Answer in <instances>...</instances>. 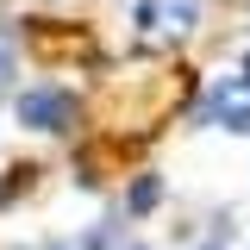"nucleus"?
Instances as JSON below:
<instances>
[{
    "label": "nucleus",
    "instance_id": "f257e3e1",
    "mask_svg": "<svg viewBox=\"0 0 250 250\" xmlns=\"http://www.w3.org/2000/svg\"><path fill=\"white\" fill-rule=\"evenodd\" d=\"M13 113H19V125H31V131H75V94L69 88H25L19 100H13Z\"/></svg>",
    "mask_w": 250,
    "mask_h": 250
},
{
    "label": "nucleus",
    "instance_id": "f03ea898",
    "mask_svg": "<svg viewBox=\"0 0 250 250\" xmlns=\"http://www.w3.org/2000/svg\"><path fill=\"white\" fill-rule=\"evenodd\" d=\"M156 200H163V175H138V182L125 188V213H131V219H144Z\"/></svg>",
    "mask_w": 250,
    "mask_h": 250
},
{
    "label": "nucleus",
    "instance_id": "7ed1b4c3",
    "mask_svg": "<svg viewBox=\"0 0 250 250\" xmlns=\"http://www.w3.org/2000/svg\"><path fill=\"white\" fill-rule=\"evenodd\" d=\"M194 13H200L194 0H175V6H163V19H169L175 31H188V25H194Z\"/></svg>",
    "mask_w": 250,
    "mask_h": 250
},
{
    "label": "nucleus",
    "instance_id": "20e7f679",
    "mask_svg": "<svg viewBox=\"0 0 250 250\" xmlns=\"http://www.w3.org/2000/svg\"><path fill=\"white\" fill-rule=\"evenodd\" d=\"M6 82H13V50L0 44V88H6Z\"/></svg>",
    "mask_w": 250,
    "mask_h": 250
},
{
    "label": "nucleus",
    "instance_id": "39448f33",
    "mask_svg": "<svg viewBox=\"0 0 250 250\" xmlns=\"http://www.w3.org/2000/svg\"><path fill=\"white\" fill-rule=\"evenodd\" d=\"M207 250H219V238H213V244H207Z\"/></svg>",
    "mask_w": 250,
    "mask_h": 250
},
{
    "label": "nucleus",
    "instance_id": "423d86ee",
    "mask_svg": "<svg viewBox=\"0 0 250 250\" xmlns=\"http://www.w3.org/2000/svg\"><path fill=\"white\" fill-rule=\"evenodd\" d=\"M62 250H69V244H62ZM82 250H88V244H82Z\"/></svg>",
    "mask_w": 250,
    "mask_h": 250
}]
</instances>
